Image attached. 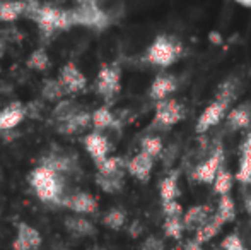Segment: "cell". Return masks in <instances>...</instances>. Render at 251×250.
<instances>
[{
	"instance_id": "cell-1",
	"label": "cell",
	"mask_w": 251,
	"mask_h": 250,
	"mask_svg": "<svg viewBox=\"0 0 251 250\" xmlns=\"http://www.w3.org/2000/svg\"><path fill=\"white\" fill-rule=\"evenodd\" d=\"M243 91V79L239 76H231L224 79L219 87L215 89L214 98L207 103V107L200 111L199 118L195 122V134L205 136L212 129L224 124L226 117L234 107L236 100L239 98Z\"/></svg>"
},
{
	"instance_id": "cell-2",
	"label": "cell",
	"mask_w": 251,
	"mask_h": 250,
	"mask_svg": "<svg viewBox=\"0 0 251 250\" xmlns=\"http://www.w3.org/2000/svg\"><path fill=\"white\" fill-rule=\"evenodd\" d=\"M186 55L185 41L171 33H161L154 38L142 54V63L154 67L159 72L181 62Z\"/></svg>"
},
{
	"instance_id": "cell-3",
	"label": "cell",
	"mask_w": 251,
	"mask_h": 250,
	"mask_svg": "<svg viewBox=\"0 0 251 250\" xmlns=\"http://www.w3.org/2000/svg\"><path fill=\"white\" fill-rule=\"evenodd\" d=\"M27 184L36 194V197L45 204H53V206H62L63 204V177L56 173L55 170L38 165L27 175Z\"/></svg>"
},
{
	"instance_id": "cell-4",
	"label": "cell",
	"mask_w": 251,
	"mask_h": 250,
	"mask_svg": "<svg viewBox=\"0 0 251 250\" xmlns=\"http://www.w3.org/2000/svg\"><path fill=\"white\" fill-rule=\"evenodd\" d=\"M27 17L36 23L38 29L45 36H53L60 31H69L70 28H74L72 10L50 5V3L36 7L33 12L27 14Z\"/></svg>"
},
{
	"instance_id": "cell-5",
	"label": "cell",
	"mask_w": 251,
	"mask_h": 250,
	"mask_svg": "<svg viewBox=\"0 0 251 250\" xmlns=\"http://www.w3.org/2000/svg\"><path fill=\"white\" fill-rule=\"evenodd\" d=\"M186 113H188L186 105L176 98H168L164 101L154 103V117H152V124L149 129L159 130V132L171 130L173 127L185 120Z\"/></svg>"
},
{
	"instance_id": "cell-6",
	"label": "cell",
	"mask_w": 251,
	"mask_h": 250,
	"mask_svg": "<svg viewBox=\"0 0 251 250\" xmlns=\"http://www.w3.org/2000/svg\"><path fill=\"white\" fill-rule=\"evenodd\" d=\"M226 165V149L222 146V142H217L212 147L210 153H207V156L201 161L193 167L190 178L195 184H205L212 185L217 177V173L221 171V168Z\"/></svg>"
},
{
	"instance_id": "cell-7",
	"label": "cell",
	"mask_w": 251,
	"mask_h": 250,
	"mask_svg": "<svg viewBox=\"0 0 251 250\" xmlns=\"http://www.w3.org/2000/svg\"><path fill=\"white\" fill-rule=\"evenodd\" d=\"M94 89H96L98 96L106 103L115 101V98L122 91V67L116 62L102 63L96 74Z\"/></svg>"
},
{
	"instance_id": "cell-8",
	"label": "cell",
	"mask_w": 251,
	"mask_h": 250,
	"mask_svg": "<svg viewBox=\"0 0 251 250\" xmlns=\"http://www.w3.org/2000/svg\"><path fill=\"white\" fill-rule=\"evenodd\" d=\"M70 10H72L74 26H82L89 28V29L102 31L113 23V17L109 16V12H106L98 2L79 3V5Z\"/></svg>"
},
{
	"instance_id": "cell-9",
	"label": "cell",
	"mask_w": 251,
	"mask_h": 250,
	"mask_svg": "<svg viewBox=\"0 0 251 250\" xmlns=\"http://www.w3.org/2000/svg\"><path fill=\"white\" fill-rule=\"evenodd\" d=\"M179 86H181V77L178 74L162 70V72L155 74V77L152 79L149 91H147V96H149L151 101L159 103V101H164L168 98H175Z\"/></svg>"
},
{
	"instance_id": "cell-10",
	"label": "cell",
	"mask_w": 251,
	"mask_h": 250,
	"mask_svg": "<svg viewBox=\"0 0 251 250\" xmlns=\"http://www.w3.org/2000/svg\"><path fill=\"white\" fill-rule=\"evenodd\" d=\"M251 129V98L231 108L224 120L226 132H248Z\"/></svg>"
},
{
	"instance_id": "cell-11",
	"label": "cell",
	"mask_w": 251,
	"mask_h": 250,
	"mask_svg": "<svg viewBox=\"0 0 251 250\" xmlns=\"http://www.w3.org/2000/svg\"><path fill=\"white\" fill-rule=\"evenodd\" d=\"M58 81L69 94H79L87 89V77L74 62H67L58 72Z\"/></svg>"
},
{
	"instance_id": "cell-12",
	"label": "cell",
	"mask_w": 251,
	"mask_h": 250,
	"mask_svg": "<svg viewBox=\"0 0 251 250\" xmlns=\"http://www.w3.org/2000/svg\"><path fill=\"white\" fill-rule=\"evenodd\" d=\"M84 149L87 151L91 158H93L94 165L100 163V161L106 160L108 156H111L113 146L109 142V139L100 130H93V132L86 134L82 139Z\"/></svg>"
},
{
	"instance_id": "cell-13",
	"label": "cell",
	"mask_w": 251,
	"mask_h": 250,
	"mask_svg": "<svg viewBox=\"0 0 251 250\" xmlns=\"http://www.w3.org/2000/svg\"><path fill=\"white\" fill-rule=\"evenodd\" d=\"M67 209H70L72 213L80 214V216H87V214H96L98 213V199L89 192H84V190H77L69 195H65L63 204Z\"/></svg>"
},
{
	"instance_id": "cell-14",
	"label": "cell",
	"mask_w": 251,
	"mask_h": 250,
	"mask_svg": "<svg viewBox=\"0 0 251 250\" xmlns=\"http://www.w3.org/2000/svg\"><path fill=\"white\" fill-rule=\"evenodd\" d=\"M155 161L157 160H154L149 154L139 151L130 160H126V173L135 178V180H139L140 184H147L152 177V170H154Z\"/></svg>"
},
{
	"instance_id": "cell-15",
	"label": "cell",
	"mask_w": 251,
	"mask_h": 250,
	"mask_svg": "<svg viewBox=\"0 0 251 250\" xmlns=\"http://www.w3.org/2000/svg\"><path fill=\"white\" fill-rule=\"evenodd\" d=\"M234 177L236 182L241 185L251 184V129L243 136L239 144V163Z\"/></svg>"
},
{
	"instance_id": "cell-16",
	"label": "cell",
	"mask_w": 251,
	"mask_h": 250,
	"mask_svg": "<svg viewBox=\"0 0 251 250\" xmlns=\"http://www.w3.org/2000/svg\"><path fill=\"white\" fill-rule=\"evenodd\" d=\"M91 125H93V113L80 108L79 111H75V113L67 118V120L60 122V124H55V129H56V132L62 134V136H75V134H82L84 130Z\"/></svg>"
},
{
	"instance_id": "cell-17",
	"label": "cell",
	"mask_w": 251,
	"mask_h": 250,
	"mask_svg": "<svg viewBox=\"0 0 251 250\" xmlns=\"http://www.w3.org/2000/svg\"><path fill=\"white\" fill-rule=\"evenodd\" d=\"M41 233L27 223H19L16 230V238L12 242L14 250H38L41 247Z\"/></svg>"
},
{
	"instance_id": "cell-18",
	"label": "cell",
	"mask_w": 251,
	"mask_h": 250,
	"mask_svg": "<svg viewBox=\"0 0 251 250\" xmlns=\"http://www.w3.org/2000/svg\"><path fill=\"white\" fill-rule=\"evenodd\" d=\"M214 213H215V209L210 204H197V206L188 207V209L185 211V214H183L185 230L197 231L214 216Z\"/></svg>"
},
{
	"instance_id": "cell-19",
	"label": "cell",
	"mask_w": 251,
	"mask_h": 250,
	"mask_svg": "<svg viewBox=\"0 0 251 250\" xmlns=\"http://www.w3.org/2000/svg\"><path fill=\"white\" fill-rule=\"evenodd\" d=\"M26 105H23L21 101H14L3 107L0 110V132L16 129L26 118Z\"/></svg>"
},
{
	"instance_id": "cell-20",
	"label": "cell",
	"mask_w": 251,
	"mask_h": 250,
	"mask_svg": "<svg viewBox=\"0 0 251 250\" xmlns=\"http://www.w3.org/2000/svg\"><path fill=\"white\" fill-rule=\"evenodd\" d=\"M63 226H65V230L75 238H86V237L96 235V226L93 224V221L80 216V214L67 216L65 220H63Z\"/></svg>"
},
{
	"instance_id": "cell-21",
	"label": "cell",
	"mask_w": 251,
	"mask_h": 250,
	"mask_svg": "<svg viewBox=\"0 0 251 250\" xmlns=\"http://www.w3.org/2000/svg\"><path fill=\"white\" fill-rule=\"evenodd\" d=\"M179 194V170H173L168 175L161 178L159 182V197L162 202H171V200H178Z\"/></svg>"
},
{
	"instance_id": "cell-22",
	"label": "cell",
	"mask_w": 251,
	"mask_h": 250,
	"mask_svg": "<svg viewBox=\"0 0 251 250\" xmlns=\"http://www.w3.org/2000/svg\"><path fill=\"white\" fill-rule=\"evenodd\" d=\"M26 0H5L0 2V23H14L19 17L26 16Z\"/></svg>"
},
{
	"instance_id": "cell-23",
	"label": "cell",
	"mask_w": 251,
	"mask_h": 250,
	"mask_svg": "<svg viewBox=\"0 0 251 250\" xmlns=\"http://www.w3.org/2000/svg\"><path fill=\"white\" fill-rule=\"evenodd\" d=\"M120 125L118 118H116V115L111 111V108L108 107V105H102V107L96 108V110L93 111V127L94 130H108V129H116V127Z\"/></svg>"
},
{
	"instance_id": "cell-24",
	"label": "cell",
	"mask_w": 251,
	"mask_h": 250,
	"mask_svg": "<svg viewBox=\"0 0 251 250\" xmlns=\"http://www.w3.org/2000/svg\"><path fill=\"white\" fill-rule=\"evenodd\" d=\"M40 165H45V167L51 168V170H55L56 173L63 175V173H70V171L75 168V161H74V158L67 156V154H48V156H45L43 160L40 161Z\"/></svg>"
},
{
	"instance_id": "cell-25",
	"label": "cell",
	"mask_w": 251,
	"mask_h": 250,
	"mask_svg": "<svg viewBox=\"0 0 251 250\" xmlns=\"http://www.w3.org/2000/svg\"><path fill=\"white\" fill-rule=\"evenodd\" d=\"M67 91L62 86V83L56 79H45L41 84V98L45 101H50V103H60L67 98Z\"/></svg>"
},
{
	"instance_id": "cell-26",
	"label": "cell",
	"mask_w": 251,
	"mask_h": 250,
	"mask_svg": "<svg viewBox=\"0 0 251 250\" xmlns=\"http://www.w3.org/2000/svg\"><path fill=\"white\" fill-rule=\"evenodd\" d=\"M234 182H236L234 173L224 165V167L221 168V171L217 173V177H215L214 184H212V190H214V194L219 197L229 195L232 187H234Z\"/></svg>"
},
{
	"instance_id": "cell-27",
	"label": "cell",
	"mask_w": 251,
	"mask_h": 250,
	"mask_svg": "<svg viewBox=\"0 0 251 250\" xmlns=\"http://www.w3.org/2000/svg\"><path fill=\"white\" fill-rule=\"evenodd\" d=\"M96 185L106 194H118L125 187V173L116 175H100L96 173Z\"/></svg>"
},
{
	"instance_id": "cell-28",
	"label": "cell",
	"mask_w": 251,
	"mask_h": 250,
	"mask_svg": "<svg viewBox=\"0 0 251 250\" xmlns=\"http://www.w3.org/2000/svg\"><path fill=\"white\" fill-rule=\"evenodd\" d=\"M164 149H166L164 140H162V137L157 136V134H147V136H144L142 139H140L139 151L149 154L154 160H159V158L162 156V153H164Z\"/></svg>"
},
{
	"instance_id": "cell-29",
	"label": "cell",
	"mask_w": 251,
	"mask_h": 250,
	"mask_svg": "<svg viewBox=\"0 0 251 250\" xmlns=\"http://www.w3.org/2000/svg\"><path fill=\"white\" fill-rule=\"evenodd\" d=\"M215 216L224 224L232 223V221L236 220V202L231 194H229V195L219 197L217 206H215Z\"/></svg>"
},
{
	"instance_id": "cell-30",
	"label": "cell",
	"mask_w": 251,
	"mask_h": 250,
	"mask_svg": "<svg viewBox=\"0 0 251 250\" xmlns=\"http://www.w3.org/2000/svg\"><path fill=\"white\" fill-rule=\"evenodd\" d=\"M222 226H224V223H222V221L219 220V218L215 216V213H214V216H212L210 220L203 224V226L199 228V230L195 231V240L199 242V244H201V245L207 244V242H210L212 238L217 237V235L221 233Z\"/></svg>"
},
{
	"instance_id": "cell-31",
	"label": "cell",
	"mask_w": 251,
	"mask_h": 250,
	"mask_svg": "<svg viewBox=\"0 0 251 250\" xmlns=\"http://www.w3.org/2000/svg\"><path fill=\"white\" fill-rule=\"evenodd\" d=\"M96 170L100 175L126 173V160L122 156H108L106 160L96 163Z\"/></svg>"
},
{
	"instance_id": "cell-32",
	"label": "cell",
	"mask_w": 251,
	"mask_h": 250,
	"mask_svg": "<svg viewBox=\"0 0 251 250\" xmlns=\"http://www.w3.org/2000/svg\"><path fill=\"white\" fill-rule=\"evenodd\" d=\"M26 67L29 70H36V72H47L51 67L50 55L45 48H36L29 54V57L26 58Z\"/></svg>"
},
{
	"instance_id": "cell-33",
	"label": "cell",
	"mask_w": 251,
	"mask_h": 250,
	"mask_svg": "<svg viewBox=\"0 0 251 250\" xmlns=\"http://www.w3.org/2000/svg\"><path fill=\"white\" fill-rule=\"evenodd\" d=\"M126 220H128V218H126V213L122 207H111V209L102 216V224L113 231H120L125 228Z\"/></svg>"
},
{
	"instance_id": "cell-34",
	"label": "cell",
	"mask_w": 251,
	"mask_h": 250,
	"mask_svg": "<svg viewBox=\"0 0 251 250\" xmlns=\"http://www.w3.org/2000/svg\"><path fill=\"white\" fill-rule=\"evenodd\" d=\"M80 107L77 103H74L72 100H63L60 103H56V107L53 108L51 111V118H53V124H60V122L67 120L69 117H72L75 111H79Z\"/></svg>"
},
{
	"instance_id": "cell-35",
	"label": "cell",
	"mask_w": 251,
	"mask_h": 250,
	"mask_svg": "<svg viewBox=\"0 0 251 250\" xmlns=\"http://www.w3.org/2000/svg\"><path fill=\"white\" fill-rule=\"evenodd\" d=\"M162 231H164V235L168 238H173V240H181L183 231H185L183 216L164 218V223H162Z\"/></svg>"
},
{
	"instance_id": "cell-36",
	"label": "cell",
	"mask_w": 251,
	"mask_h": 250,
	"mask_svg": "<svg viewBox=\"0 0 251 250\" xmlns=\"http://www.w3.org/2000/svg\"><path fill=\"white\" fill-rule=\"evenodd\" d=\"M162 214L164 218H173V216H183L185 209L179 204V200H171V202H162Z\"/></svg>"
},
{
	"instance_id": "cell-37",
	"label": "cell",
	"mask_w": 251,
	"mask_h": 250,
	"mask_svg": "<svg viewBox=\"0 0 251 250\" xmlns=\"http://www.w3.org/2000/svg\"><path fill=\"white\" fill-rule=\"evenodd\" d=\"M221 249L222 250H246L245 249V244H243V240L239 238L238 233L227 235V237H226L224 240H222Z\"/></svg>"
},
{
	"instance_id": "cell-38",
	"label": "cell",
	"mask_w": 251,
	"mask_h": 250,
	"mask_svg": "<svg viewBox=\"0 0 251 250\" xmlns=\"http://www.w3.org/2000/svg\"><path fill=\"white\" fill-rule=\"evenodd\" d=\"M140 250H166V245L162 238L155 237V235H149V237L142 240Z\"/></svg>"
},
{
	"instance_id": "cell-39",
	"label": "cell",
	"mask_w": 251,
	"mask_h": 250,
	"mask_svg": "<svg viewBox=\"0 0 251 250\" xmlns=\"http://www.w3.org/2000/svg\"><path fill=\"white\" fill-rule=\"evenodd\" d=\"M128 233L132 235L133 238H137L140 233H142V226H140V223H139V221H135V223H132V224H130V228H128Z\"/></svg>"
},
{
	"instance_id": "cell-40",
	"label": "cell",
	"mask_w": 251,
	"mask_h": 250,
	"mask_svg": "<svg viewBox=\"0 0 251 250\" xmlns=\"http://www.w3.org/2000/svg\"><path fill=\"white\" fill-rule=\"evenodd\" d=\"M183 250H203V247H201V244H199L195 238H192V240H188L183 245Z\"/></svg>"
},
{
	"instance_id": "cell-41",
	"label": "cell",
	"mask_w": 251,
	"mask_h": 250,
	"mask_svg": "<svg viewBox=\"0 0 251 250\" xmlns=\"http://www.w3.org/2000/svg\"><path fill=\"white\" fill-rule=\"evenodd\" d=\"M238 5L245 7V9H251V0H234Z\"/></svg>"
},
{
	"instance_id": "cell-42",
	"label": "cell",
	"mask_w": 251,
	"mask_h": 250,
	"mask_svg": "<svg viewBox=\"0 0 251 250\" xmlns=\"http://www.w3.org/2000/svg\"><path fill=\"white\" fill-rule=\"evenodd\" d=\"M245 209H246V213L251 214V194L245 199Z\"/></svg>"
},
{
	"instance_id": "cell-43",
	"label": "cell",
	"mask_w": 251,
	"mask_h": 250,
	"mask_svg": "<svg viewBox=\"0 0 251 250\" xmlns=\"http://www.w3.org/2000/svg\"><path fill=\"white\" fill-rule=\"evenodd\" d=\"M3 52H5V43H3V40L0 38V60H2V57H3Z\"/></svg>"
},
{
	"instance_id": "cell-44",
	"label": "cell",
	"mask_w": 251,
	"mask_h": 250,
	"mask_svg": "<svg viewBox=\"0 0 251 250\" xmlns=\"http://www.w3.org/2000/svg\"><path fill=\"white\" fill-rule=\"evenodd\" d=\"M79 3H94V2H100V0H77Z\"/></svg>"
},
{
	"instance_id": "cell-45",
	"label": "cell",
	"mask_w": 251,
	"mask_h": 250,
	"mask_svg": "<svg viewBox=\"0 0 251 250\" xmlns=\"http://www.w3.org/2000/svg\"><path fill=\"white\" fill-rule=\"evenodd\" d=\"M0 2H5V0H0Z\"/></svg>"
}]
</instances>
